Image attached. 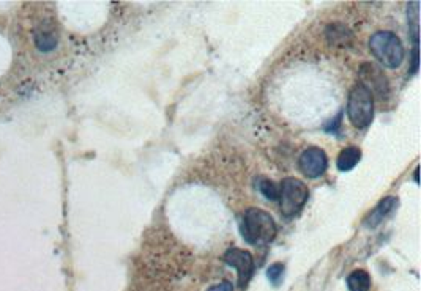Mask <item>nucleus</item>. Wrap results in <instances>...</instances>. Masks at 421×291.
<instances>
[{"label":"nucleus","instance_id":"obj_4","mask_svg":"<svg viewBox=\"0 0 421 291\" xmlns=\"http://www.w3.org/2000/svg\"><path fill=\"white\" fill-rule=\"evenodd\" d=\"M310 197V191L303 181L299 178H284L283 183L279 186V205H281V213L284 216H294L305 207Z\"/></svg>","mask_w":421,"mask_h":291},{"label":"nucleus","instance_id":"obj_1","mask_svg":"<svg viewBox=\"0 0 421 291\" xmlns=\"http://www.w3.org/2000/svg\"><path fill=\"white\" fill-rule=\"evenodd\" d=\"M240 233L248 244L266 246L277 236V224L270 213L250 208L241 218Z\"/></svg>","mask_w":421,"mask_h":291},{"label":"nucleus","instance_id":"obj_14","mask_svg":"<svg viewBox=\"0 0 421 291\" xmlns=\"http://www.w3.org/2000/svg\"><path fill=\"white\" fill-rule=\"evenodd\" d=\"M207 291H234V287H232V283L228 282V280H224V282L210 287Z\"/></svg>","mask_w":421,"mask_h":291},{"label":"nucleus","instance_id":"obj_9","mask_svg":"<svg viewBox=\"0 0 421 291\" xmlns=\"http://www.w3.org/2000/svg\"><path fill=\"white\" fill-rule=\"evenodd\" d=\"M361 159V150L358 147H347L344 148L338 156V169L341 172L352 170Z\"/></svg>","mask_w":421,"mask_h":291},{"label":"nucleus","instance_id":"obj_12","mask_svg":"<svg viewBox=\"0 0 421 291\" xmlns=\"http://www.w3.org/2000/svg\"><path fill=\"white\" fill-rule=\"evenodd\" d=\"M256 186L259 192L263 194V197H266L267 200L277 202L279 198V186L272 180H268V178H259Z\"/></svg>","mask_w":421,"mask_h":291},{"label":"nucleus","instance_id":"obj_6","mask_svg":"<svg viewBox=\"0 0 421 291\" xmlns=\"http://www.w3.org/2000/svg\"><path fill=\"white\" fill-rule=\"evenodd\" d=\"M328 158L323 150L317 147L306 148L299 159V169L307 178H319L325 174Z\"/></svg>","mask_w":421,"mask_h":291},{"label":"nucleus","instance_id":"obj_5","mask_svg":"<svg viewBox=\"0 0 421 291\" xmlns=\"http://www.w3.org/2000/svg\"><path fill=\"white\" fill-rule=\"evenodd\" d=\"M223 260L226 265L235 269L237 276H239V287L245 288L252 277V272H255V258L251 253L232 247V249L226 251Z\"/></svg>","mask_w":421,"mask_h":291},{"label":"nucleus","instance_id":"obj_13","mask_svg":"<svg viewBox=\"0 0 421 291\" xmlns=\"http://www.w3.org/2000/svg\"><path fill=\"white\" fill-rule=\"evenodd\" d=\"M284 271L285 268L283 263H273V265L267 269V279L270 280V283L274 285V287L281 285V282L284 280Z\"/></svg>","mask_w":421,"mask_h":291},{"label":"nucleus","instance_id":"obj_11","mask_svg":"<svg viewBox=\"0 0 421 291\" xmlns=\"http://www.w3.org/2000/svg\"><path fill=\"white\" fill-rule=\"evenodd\" d=\"M57 34L51 30H39L35 34V45L41 52H50L57 46Z\"/></svg>","mask_w":421,"mask_h":291},{"label":"nucleus","instance_id":"obj_3","mask_svg":"<svg viewBox=\"0 0 421 291\" xmlns=\"http://www.w3.org/2000/svg\"><path fill=\"white\" fill-rule=\"evenodd\" d=\"M347 117L355 128H366L374 118V96L369 87L357 84L350 90L347 102Z\"/></svg>","mask_w":421,"mask_h":291},{"label":"nucleus","instance_id":"obj_2","mask_svg":"<svg viewBox=\"0 0 421 291\" xmlns=\"http://www.w3.org/2000/svg\"><path fill=\"white\" fill-rule=\"evenodd\" d=\"M369 51L383 67L390 69H396L401 67L404 56H406L402 41L399 40V36H396L393 32L388 30L376 32V34L371 36Z\"/></svg>","mask_w":421,"mask_h":291},{"label":"nucleus","instance_id":"obj_7","mask_svg":"<svg viewBox=\"0 0 421 291\" xmlns=\"http://www.w3.org/2000/svg\"><path fill=\"white\" fill-rule=\"evenodd\" d=\"M360 76L365 80L366 84H371V91L374 90L380 98H387L388 95V80L385 78V74L382 73V69L379 67H376L374 63H365L363 67L360 68ZM363 84V85H366Z\"/></svg>","mask_w":421,"mask_h":291},{"label":"nucleus","instance_id":"obj_10","mask_svg":"<svg viewBox=\"0 0 421 291\" xmlns=\"http://www.w3.org/2000/svg\"><path fill=\"white\" fill-rule=\"evenodd\" d=\"M349 291H369L371 288V276L365 269H357L350 272L347 277Z\"/></svg>","mask_w":421,"mask_h":291},{"label":"nucleus","instance_id":"obj_8","mask_svg":"<svg viewBox=\"0 0 421 291\" xmlns=\"http://www.w3.org/2000/svg\"><path fill=\"white\" fill-rule=\"evenodd\" d=\"M398 197L395 196H388L387 198H383V200L377 205V207L372 209V213L369 214V218L365 220L366 225L371 229L377 227V225H380L383 220H385L388 216H391L395 213V209L398 208Z\"/></svg>","mask_w":421,"mask_h":291},{"label":"nucleus","instance_id":"obj_15","mask_svg":"<svg viewBox=\"0 0 421 291\" xmlns=\"http://www.w3.org/2000/svg\"><path fill=\"white\" fill-rule=\"evenodd\" d=\"M417 69H418V47L415 46L412 52V73H417Z\"/></svg>","mask_w":421,"mask_h":291}]
</instances>
